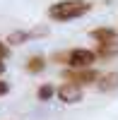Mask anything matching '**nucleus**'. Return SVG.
<instances>
[{
    "label": "nucleus",
    "instance_id": "obj_4",
    "mask_svg": "<svg viewBox=\"0 0 118 120\" xmlns=\"http://www.w3.org/2000/svg\"><path fill=\"white\" fill-rule=\"evenodd\" d=\"M92 38L99 41V46H113L118 43V31L109 26H99V29H92Z\"/></svg>",
    "mask_w": 118,
    "mask_h": 120
},
{
    "label": "nucleus",
    "instance_id": "obj_3",
    "mask_svg": "<svg viewBox=\"0 0 118 120\" xmlns=\"http://www.w3.org/2000/svg\"><path fill=\"white\" fill-rule=\"evenodd\" d=\"M65 82L77 84V86H84V84H92V82H99V72L96 70H67L65 72Z\"/></svg>",
    "mask_w": 118,
    "mask_h": 120
},
{
    "label": "nucleus",
    "instance_id": "obj_6",
    "mask_svg": "<svg viewBox=\"0 0 118 120\" xmlns=\"http://www.w3.org/2000/svg\"><path fill=\"white\" fill-rule=\"evenodd\" d=\"M46 34H48L46 26H39L34 31H15V34L7 36V43H22V41H29V38H34V36H46Z\"/></svg>",
    "mask_w": 118,
    "mask_h": 120
},
{
    "label": "nucleus",
    "instance_id": "obj_8",
    "mask_svg": "<svg viewBox=\"0 0 118 120\" xmlns=\"http://www.w3.org/2000/svg\"><path fill=\"white\" fill-rule=\"evenodd\" d=\"M43 67H46V60L41 55H34V58H29V63H27V72L36 75V72H41Z\"/></svg>",
    "mask_w": 118,
    "mask_h": 120
},
{
    "label": "nucleus",
    "instance_id": "obj_2",
    "mask_svg": "<svg viewBox=\"0 0 118 120\" xmlns=\"http://www.w3.org/2000/svg\"><path fill=\"white\" fill-rule=\"evenodd\" d=\"M94 60H96V53L89 48H75L67 53V65L72 70H89Z\"/></svg>",
    "mask_w": 118,
    "mask_h": 120
},
{
    "label": "nucleus",
    "instance_id": "obj_7",
    "mask_svg": "<svg viewBox=\"0 0 118 120\" xmlns=\"http://www.w3.org/2000/svg\"><path fill=\"white\" fill-rule=\"evenodd\" d=\"M96 89H99V91H113V89H118V72L101 75L99 82H96Z\"/></svg>",
    "mask_w": 118,
    "mask_h": 120
},
{
    "label": "nucleus",
    "instance_id": "obj_12",
    "mask_svg": "<svg viewBox=\"0 0 118 120\" xmlns=\"http://www.w3.org/2000/svg\"><path fill=\"white\" fill-rule=\"evenodd\" d=\"M3 70H5V65H3V63H0V75H3Z\"/></svg>",
    "mask_w": 118,
    "mask_h": 120
},
{
    "label": "nucleus",
    "instance_id": "obj_10",
    "mask_svg": "<svg viewBox=\"0 0 118 120\" xmlns=\"http://www.w3.org/2000/svg\"><path fill=\"white\" fill-rule=\"evenodd\" d=\"M5 58H7V46H5L3 41H0V63H3Z\"/></svg>",
    "mask_w": 118,
    "mask_h": 120
},
{
    "label": "nucleus",
    "instance_id": "obj_5",
    "mask_svg": "<svg viewBox=\"0 0 118 120\" xmlns=\"http://www.w3.org/2000/svg\"><path fill=\"white\" fill-rule=\"evenodd\" d=\"M58 98H60V101H65V103H77V101L82 98V86L65 82L60 89H58Z\"/></svg>",
    "mask_w": 118,
    "mask_h": 120
},
{
    "label": "nucleus",
    "instance_id": "obj_9",
    "mask_svg": "<svg viewBox=\"0 0 118 120\" xmlns=\"http://www.w3.org/2000/svg\"><path fill=\"white\" fill-rule=\"evenodd\" d=\"M55 94V89L51 86V84H43V86H39V98H41V101H48V98H51Z\"/></svg>",
    "mask_w": 118,
    "mask_h": 120
},
{
    "label": "nucleus",
    "instance_id": "obj_11",
    "mask_svg": "<svg viewBox=\"0 0 118 120\" xmlns=\"http://www.w3.org/2000/svg\"><path fill=\"white\" fill-rule=\"evenodd\" d=\"M10 91V86H7V82H3V79H0V96H5Z\"/></svg>",
    "mask_w": 118,
    "mask_h": 120
},
{
    "label": "nucleus",
    "instance_id": "obj_1",
    "mask_svg": "<svg viewBox=\"0 0 118 120\" xmlns=\"http://www.w3.org/2000/svg\"><path fill=\"white\" fill-rule=\"evenodd\" d=\"M89 10L92 5L84 3V0H63V3H53L48 7V17L55 19V22H70V19L87 15Z\"/></svg>",
    "mask_w": 118,
    "mask_h": 120
}]
</instances>
